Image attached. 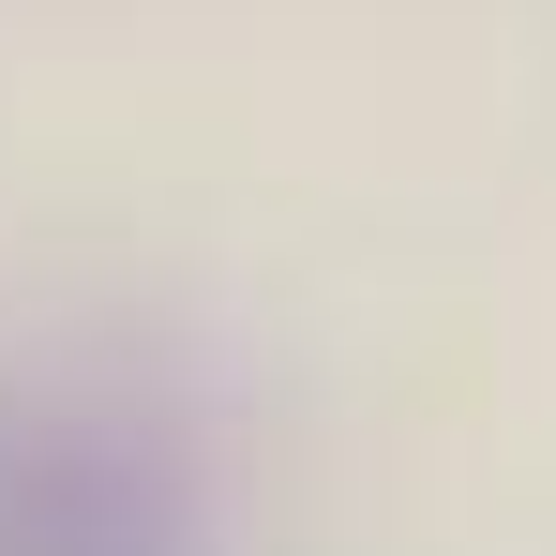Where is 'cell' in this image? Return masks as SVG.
Returning a JSON list of instances; mask_svg holds the SVG:
<instances>
[{
  "label": "cell",
  "instance_id": "cell-1",
  "mask_svg": "<svg viewBox=\"0 0 556 556\" xmlns=\"http://www.w3.org/2000/svg\"><path fill=\"white\" fill-rule=\"evenodd\" d=\"M0 556H211V466L136 391H0Z\"/></svg>",
  "mask_w": 556,
  "mask_h": 556
}]
</instances>
